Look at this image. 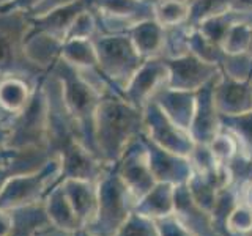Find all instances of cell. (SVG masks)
Wrapping results in <instances>:
<instances>
[{
	"mask_svg": "<svg viewBox=\"0 0 252 236\" xmlns=\"http://www.w3.org/2000/svg\"><path fill=\"white\" fill-rule=\"evenodd\" d=\"M114 236H159V232L153 219L132 211Z\"/></svg>",
	"mask_w": 252,
	"mask_h": 236,
	"instance_id": "obj_3",
	"label": "cell"
},
{
	"mask_svg": "<svg viewBox=\"0 0 252 236\" xmlns=\"http://www.w3.org/2000/svg\"><path fill=\"white\" fill-rule=\"evenodd\" d=\"M173 203H175L173 216L194 236H218L213 227L211 214L192 199L186 183L178 184L173 189Z\"/></svg>",
	"mask_w": 252,
	"mask_h": 236,
	"instance_id": "obj_1",
	"label": "cell"
},
{
	"mask_svg": "<svg viewBox=\"0 0 252 236\" xmlns=\"http://www.w3.org/2000/svg\"><path fill=\"white\" fill-rule=\"evenodd\" d=\"M159 236H194L189 230L181 225L180 220L175 216H169L164 219L155 220Z\"/></svg>",
	"mask_w": 252,
	"mask_h": 236,
	"instance_id": "obj_4",
	"label": "cell"
},
{
	"mask_svg": "<svg viewBox=\"0 0 252 236\" xmlns=\"http://www.w3.org/2000/svg\"><path fill=\"white\" fill-rule=\"evenodd\" d=\"M173 189L175 186L170 183H156L144 197L137 200L134 211L153 220L173 216V211H175Z\"/></svg>",
	"mask_w": 252,
	"mask_h": 236,
	"instance_id": "obj_2",
	"label": "cell"
}]
</instances>
